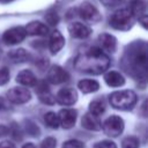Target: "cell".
I'll return each mask as SVG.
<instances>
[{"instance_id": "obj_1", "label": "cell", "mask_w": 148, "mask_h": 148, "mask_svg": "<svg viewBox=\"0 0 148 148\" xmlns=\"http://www.w3.org/2000/svg\"><path fill=\"white\" fill-rule=\"evenodd\" d=\"M110 66V58L99 47H90L80 53L74 60L76 71L87 74L98 75L104 73Z\"/></svg>"}, {"instance_id": "obj_2", "label": "cell", "mask_w": 148, "mask_h": 148, "mask_svg": "<svg viewBox=\"0 0 148 148\" xmlns=\"http://www.w3.org/2000/svg\"><path fill=\"white\" fill-rule=\"evenodd\" d=\"M148 53L147 45L143 42L134 43L128 46L124 57V66L128 73L135 77H146Z\"/></svg>"}, {"instance_id": "obj_3", "label": "cell", "mask_w": 148, "mask_h": 148, "mask_svg": "<svg viewBox=\"0 0 148 148\" xmlns=\"http://www.w3.org/2000/svg\"><path fill=\"white\" fill-rule=\"evenodd\" d=\"M109 101L111 106L117 110H131L136 104L138 98L133 90H118L110 94Z\"/></svg>"}, {"instance_id": "obj_4", "label": "cell", "mask_w": 148, "mask_h": 148, "mask_svg": "<svg viewBox=\"0 0 148 148\" xmlns=\"http://www.w3.org/2000/svg\"><path fill=\"white\" fill-rule=\"evenodd\" d=\"M134 23V16L128 8H121L116 10L110 17V25L120 31H127Z\"/></svg>"}, {"instance_id": "obj_5", "label": "cell", "mask_w": 148, "mask_h": 148, "mask_svg": "<svg viewBox=\"0 0 148 148\" xmlns=\"http://www.w3.org/2000/svg\"><path fill=\"white\" fill-rule=\"evenodd\" d=\"M102 128L104 131V133L108 136L111 138H117L119 136L123 131H124V120L123 118H120L117 114L110 116L109 118H106L104 120V123L102 124Z\"/></svg>"}, {"instance_id": "obj_6", "label": "cell", "mask_w": 148, "mask_h": 148, "mask_svg": "<svg viewBox=\"0 0 148 148\" xmlns=\"http://www.w3.org/2000/svg\"><path fill=\"white\" fill-rule=\"evenodd\" d=\"M7 99L13 103V104H24L30 101L31 98V92L29 91L28 88L23 87H14L9 89L6 92Z\"/></svg>"}, {"instance_id": "obj_7", "label": "cell", "mask_w": 148, "mask_h": 148, "mask_svg": "<svg viewBox=\"0 0 148 148\" xmlns=\"http://www.w3.org/2000/svg\"><path fill=\"white\" fill-rule=\"evenodd\" d=\"M25 37H27V32L24 27H13L3 32L2 42L7 45H15L23 42Z\"/></svg>"}, {"instance_id": "obj_8", "label": "cell", "mask_w": 148, "mask_h": 148, "mask_svg": "<svg viewBox=\"0 0 148 148\" xmlns=\"http://www.w3.org/2000/svg\"><path fill=\"white\" fill-rule=\"evenodd\" d=\"M54 99L60 105L69 106V105H73V104L76 103V101H77V92H76V90L74 88H71V87L61 88L57 92Z\"/></svg>"}, {"instance_id": "obj_9", "label": "cell", "mask_w": 148, "mask_h": 148, "mask_svg": "<svg viewBox=\"0 0 148 148\" xmlns=\"http://www.w3.org/2000/svg\"><path fill=\"white\" fill-rule=\"evenodd\" d=\"M79 14H80V16H81L84 21H87V22L96 23V22H99V21L102 20V16H101L98 9H97L94 5H91V3H89V2H83V3L80 6V8H79Z\"/></svg>"}, {"instance_id": "obj_10", "label": "cell", "mask_w": 148, "mask_h": 148, "mask_svg": "<svg viewBox=\"0 0 148 148\" xmlns=\"http://www.w3.org/2000/svg\"><path fill=\"white\" fill-rule=\"evenodd\" d=\"M69 74L59 65H53L47 72V81L52 84H60L68 81Z\"/></svg>"}, {"instance_id": "obj_11", "label": "cell", "mask_w": 148, "mask_h": 148, "mask_svg": "<svg viewBox=\"0 0 148 148\" xmlns=\"http://www.w3.org/2000/svg\"><path fill=\"white\" fill-rule=\"evenodd\" d=\"M76 116H77V112L74 109H61L59 111V113H58L59 124L64 128L69 130L75 125Z\"/></svg>"}, {"instance_id": "obj_12", "label": "cell", "mask_w": 148, "mask_h": 148, "mask_svg": "<svg viewBox=\"0 0 148 148\" xmlns=\"http://www.w3.org/2000/svg\"><path fill=\"white\" fill-rule=\"evenodd\" d=\"M68 31L72 37L79 38V39H84V38L89 37L91 34L90 27H88L87 24L81 23V22H72L68 25Z\"/></svg>"}, {"instance_id": "obj_13", "label": "cell", "mask_w": 148, "mask_h": 148, "mask_svg": "<svg viewBox=\"0 0 148 148\" xmlns=\"http://www.w3.org/2000/svg\"><path fill=\"white\" fill-rule=\"evenodd\" d=\"M81 125L88 131H99L102 130V121L97 116L91 114L90 112H87L83 114L81 119Z\"/></svg>"}, {"instance_id": "obj_14", "label": "cell", "mask_w": 148, "mask_h": 148, "mask_svg": "<svg viewBox=\"0 0 148 148\" xmlns=\"http://www.w3.org/2000/svg\"><path fill=\"white\" fill-rule=\"evenodd\" d=\"M24 29H25L27 35H30V36H45L49 34L47 25L39 21H32L28 23L24 27Z\"/></svg>"}, {"instance_id": "obj_15", "label": "cell", "mask_w": 148, "mask_h": 148, "mask_svg": "<svg viewBox=\"0 0 148 148\" xmlns=\"http://www.w3.org/2000/svg\"><path fill=\"white\" fill-rule=\"evenodd\" d=\"M64 45H65V37L59 30H54L50 36V43H49L51 53L53 54L58 53L64 47Z\"/></svg>"}, {"instance_id": "obj_16", "label": "cell", "mask_w": 148, "mask_h": 148, "mask_svg": "<svg viewBox=\"0 0 148 148\" xmlns=\"http://www.w3.org/2000/svg\"><path fill=\"white\" fill-rule=\"evenodd\" d=\"M98 42L102 49L106 52L113 53L117 50V38L110 34H101L98 36Z\"/></svg>"}, {"instance_id": "obj_17", "label": "cell", "mask_w": 148, "mask_h": 148, "mask_svg": "<svg viewBox=\"0 0 148 148\" xmlns=\"http://www.w3.org/2000/svg\"><path fill=\"white\" fill-rule=\"evenodd\" d=\"M16 81H17L20 84L25 86V87H34V86H36V83H37V79H36L35 74H34L31 71H28V69L21 71V72L16 75Z\"/></svg>"}, {"instance_id": "obj_18", "label": "cell", "mask_w": 148, "mask_h": 148, "mask_svg": "<svg viewBox=\"0 0 148 148\" xmlns=\"http://www.w3.org/2000/svg\"><path fill=\"white\" fill-rule=\"evenodd\" d=\"M104 80H105L106 84L110 87H121L125 84L124 76L117 71H109L104 75Z\"/></svg>"}, {"instance_id": "obj_19", "label": "cell", "mask_w": 148, "mask_h": 148, "mask_svg": "<svg viewBox=\"0 0 148 148\" xmlns=\"http://www.w3.org/2000/svg\"><path fill=\"white\" fill-rule=\"evenodd\" d=\"M77 88L83 94L95 92L99 89V83L96 80H92V79H83L77 83Z\"/></svg>"}, {"instance_id": "obj_20", "label": "cell", "mask_w": 148, "mask_h": 148, "mask_svg": "<svg viewBox=\"0 0 148 148\" xmlns=\"http://www.w3.org/2000/svg\"><path fill=\"white\" fill-rule=\"evenodd\" d=\"M146 1L145 0H131L130 1V12L132 13L133 16L136 17H141L143 15H146Z\"/></svg>"}, {"instance_id": "obj_21", "label": "cell", "mask_w": 148, "mask_h": 148, "mask_svg": "<svg viewBox=\"0 0 148 148\" xmlns=\"http://www.w3.org/2000/svg\"><path fill=\"white\" fill-rule=\"evenodd\" d=\"M36 90H37V92H38L39 99H40L43 103H45V104H53V103L56 102L53 95L50 92L49 87H47V84H46L45 82H42L40 86H39L38 88H36Z\"/></svg>"}, {"instance_id": "obj_22", "label": "cell", "mask_w": 148, "mask_h": 148, "mask_svg": "<svg viewBox=\"0 0 148 148\" xmlns=\"http://www.w3.org/2000/svg\"><path fill=\"white\" fill-rule=\"evenodd\" d=\"M8 58L13 62H24L29 58V53L24 49H16L8 53Z\"/></svg>"}, {"instance_id": "obj_23", "label": "cell", "mask_w": 148, "mask_h": 148, "mask_svg": "<svg viewBox=\"0 0 148 148\" xmlns=\"http://www.w3.org/2000/svg\"><path fill=\"white\" fill-rule=\"evenodd\" d=\"M105 111V103L102 98H96L89 104V112L94 116H99Z\"/></svg>"}, {"instance_id": "obj_24", "label": "cell", "mask_w": 148, "mask_h": 148, "mask_svg": "<svg viewBox=\"0 0 148 148\" xmlns=\"http://www.w3.org/2000/svg\"><path fill=\"white\" fill-rule=\"evenodd\" d=\"M44 120H45L46 125H47L49 127H51V128H58V127L60 126V124H59V118H58V114H57L56 112L50 111V112L45 113Z\"/></svg>"}, {"instance_id": "obj_25", "label": "cell", "mask_w": 148, "mask_h": 148, "mask_svg": "<svg viewBox=\"0 0 148 148\" xmlns=\"http://www.w3.org/2000/svg\"><path fill=\"white\" fill-rule=\"evenodd\" d=\"M140 141L134 135H128L123 139L121 141V148H139Z\"/></svg>"}, {"instance_id": "obj_26", "label": "cell", "mask_w": 148, "mask_h": 148, "mask_svg": "<svg viewBox=\"0 0 148 148\" xmlns=\"http://www.w3.org/2000/svg\"><path fill=\"white\" fill-rule=\"evenodd\" d=\"M61 148H84V143L76 139H71L64 142Z\"/></svg>"}, {"instance_id": "obj_27", "label": "cell", "mask_w": 148, "mask_h": 148, "mask_svg": "<svg viewBox=\"0 0 148 148\" xmlns=\"http://www.w3.org/2000/svg\"><path fill=\"white\" fill-rule=\"evenodd\" d=\"M9 69L7 67H2L0 68V86H3L6 84L8 81H9Z\"/></svg>"}, {"instance_id": "obj_28", "label": "cell", "mask_w": 148, "mask_h": 148, "mask_svg": "<svg viewBox=\"0 0 148 148\" xmlns=\"http://www.w3.org/2000/svg\"><path fill=\"white\" fill-rule=\"evenodd\" d=\"M45 20L46 22L50 24V25H56L58 22H59V16L57 13L54 12H49L46 15H45Z\"/></svg>"}, {"instance_id": "obj_29", "label": "cell", "mask_w": 148, "mask_h": 148, "mask_svg": "<svg viewBox=\"0 0 148 148\" xmlns=\"http://www.w3.org/2000/svg\"><path fill=\"white\" fill-rule=\"evenodd\" d=\"M94 148H117V145L111 140H102L99 142H96Z\"/></svg>"}, {"instance_id": "obj_30", "label": "cell", "mask_w": 148, "mask_h": 148, "mask_svg": "<svg viewBox=\"0 0 148 148\" xmlns=\"http://www.w3.org/2000/svg\"><path fill=\"white\" fill-rule=\"evenodd\" d=\"M56 146H57V140L52 136L44 139L40 143V148H56Z\"/></svg>"}, {"instance_id": "obj_31", "label": "cell", "mask_w": 148, "mask_h": 148, "mask_svg": "<svg viewBox=\"0 0 148 148\" xmlns=\"http://www.w3.org/2000/svg\"><path fill=\"white\" fill-rule=\"evenodd\" d=\"M105 6H108V7H113V6H117V5H119L123 0H101Z\"/></svg>"}, {"instance_id": "obj_32", "label": "cell", "mask_w": 148, "mask_h": 148, "mask_svg": "<svg viewBox=\"0 0 148 148\" xmlns=\"http://www.w3.org/2000/svg\"><path fill=\"white\" fill-rule=\"evenodd\" d=\"M0 148H15V145L10 141H2L0 142Z\"/></svg>"}, {"instance_id": "obj_33", "label": "cell", "mask_w": 148, "mask_h": 148, "mask_svg": "<svg viewBox=\"0 0 148 148\" xmlns=\"http://www.w3.org/2000/svg\"><path fill=\"white\" fill-rule=\"evenodd\" d=\"M147 20H148L147 14L143 15V16H141V17H139V21H140V23L142 24V27H143L145 29H147Z\"/></svg>"}, {"instance_id": "obj_34", "label": "cell", "mask_w": 148, "mask_h": 148, "mask_svg": "<svg viewBox=\"0 0 148 148\" xmlns=\"http://www.w3.org/2000/svg\"><path fill=\"white\" fill-rule=\"evenodd\" d=\"M22 148H36V146L34 143H31V142H28V143H24L22 146Z\"/></svg>"}, {"instance_id": "obj_35", "label": "cell", "mask_w": 148, "mask_h": 148, "mask_svg": "<svg viewBox=\"0 0 148 148\" xmlns=\"http://www.w3.org/2000/svg\"><path fill=\"white\" fill-rule=\"evenodd\" d=\"M6 108V104H5V101L2 97H0V110H3Z\"/></svg>"}, {"instance_id": "obj_36", "label": "cell", "mask_w": 148, "mask_h": 148, "mask_svg": "<svg viewBox=\"0 0 148 148\" xmlns=\"http://www.w3.org/2000/svg\"><path fill=\"white\" fill-rule=\"evenodd\" d=\"M12 1H14V0H0L1 3H9V2H12Z\"/></svg>"}]
</instances>
